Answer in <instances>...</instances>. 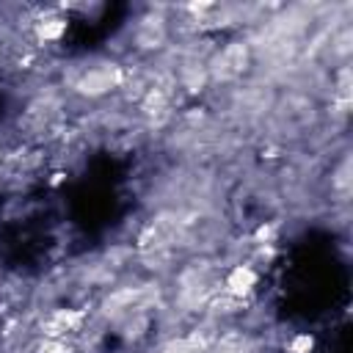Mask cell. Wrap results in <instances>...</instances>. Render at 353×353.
<instances>
[{
  "instance_id": "obj_6",
  "label": "cell",
  "mask_w": 353,
  "mask_h": 353,
  "mask_svg": "<svg viewBox=\"0 0 353 353\" xmlns=\"http://www.w3.org/2000/svg\"><path fill=\"white\" fill-rule=\"evenodd\" d=\"M212 353H251V339H248L245 334H240V331L223 334V336L215 342Z\"/></svg>"
},
{
  "instance_id": "obj_7",
  "label": "cell",
  "mask_w": 353,
  "mask_h": 353,
  "mask_svg": "<svg viewBox=\"0 0 353 353\" xmlns=\"http://www.w3.org/2000/svg\"><path fill=\"white\" fill-rule=\"evenodd\" d=\"M312 347H314V336L312 334H295L290 339V345H287L290 353H312Z\"/></svg>"
},
{
  "instance_id": "obj_5",
  "label": "cell",
  "mask_w": 353,
  "mask_h": 353,
  "mask_svg": "<svg viewBox=\"0 0 353 353\" xmlns=\"http://www.w3.org/2000/svg\"><path fill=\"white\" fill-rule=\"evenodd\" d=\"M210 347V336L207 334H190V336H182V339H174L163 347V353H204Z\"/></svg>"
},
{
  "instance_id": "obj_8",
  "label": "cell",
  "mask_w": 353,
  "mask_h": 353,
  "mask_svg": "<svg viewBox=\"0 0 353 353\" xmlns=\"http://www.w3.org/2000/svg\"><path fill=\"white\" fill-rule=\"evenodd\" d=\"M39 350H41V353H69V350H66V345H63L61 339H47Z\"/></svg>"
},
{
  "instance_id": "obj_4",
  "label": "cell",
  "mask_w": 353,
  "mask_h": 353,
  "mask_svg": "<svg viewBox=\"0 0 353 353\" xmlns=\"http://www.w3.org/2000/svg\"><path fill=\"white\" fill-rule=\"evenodd\" d=\"M33 30H36L39 41H58L66 33V19L58 17V14H44V17L36 19Z\"/></svg>"
},
{
  "instance_id": "obj_3",
  "label": "cell",
  "mask_w": 353,
  "mask_h": 353,
  "mask_svg": "<svg viewBox=\"0 0 353 353\" xmlns=\"http://www.w3.org/2000/svg\"><path fill=\"white\" fill-rule=\"evenodd\" d=\"M254 287H256V273H254L248 265H237V268H232V270H229V276H226L223 295L243 301Z\"/></svg>"
},
{
  "instance_id": "obj_1",
  "label": "cell",
  "mask_w": 353,
  "mask_h": 353,
  "mask_svg": "<svg viewBox=\"0 0 353 353\" xmlns=\"http://www.w3.org/2000/svg\"><path fill=\"white\" fill-rule=\"evenodd\" d=\"M121 80H124V72H121V66H113V63H102V66H94V69H88L80 80H77V91L80 94H85V97H102V94H108L110 88H116V85H121Z\"/></svg>"
},
{
  "instance_id": "obj_2",
  "label": "cell",
  "mask_w": 353,
  "mask_h": 353,
  "mask_svg": "<svg viewBox=\"0 0 353 353\" xmlns=\"http://www.w3.org/2000/svg\"><path fill=\"white\" fill-rule=\"evenodd\" d=\"M245 66H248V47L243 41H232L229 47H223L218 52L215 66H212V74L221 77V80H229V77H237Z\"/></svg>"
}]
</instances>
